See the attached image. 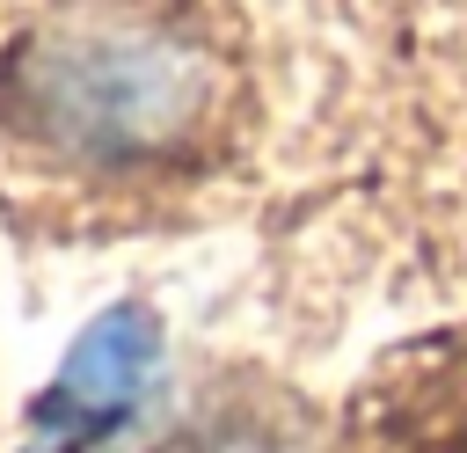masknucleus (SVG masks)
Returning a JSON list of instances; mask_svg holds the SVG:
<instances>
[{
  "label": "nucleus",
  "instance_id": "f03ea898",
  "mask_svg": "<svg viewBox=\"0 0 467 453\" xmlns=\"http://www.w3.org/2000/svg\"><path fill=\"white\" fill-rule=\"evenodd\" d=\"M153 373H161V321L139 300L102 307L29 409V453H109V438L139 416Z\"/></svg>",
  "mask_w": 467,
  "mask_h": 453
},
{
  "label": "nucleus",
  "instance_id": "f257e3e1",
  "mask_svg": "<svg viewBox=\"0 0 467 453\" xmlns=\"http://www.w3.org/2000/svg\"><path fill=\"white\" fill-rule=\"evenodd\" d=\"M204 58L131 22H58L22 58L29 124L73 153H153L204 117Z\"/></svg>",
  "mask_w": 467,
  "mask_h": 453
},
{
  "label": "nucleus",
  "instance_id": "7ed1b4c3",
  "mask_svg": "<svg viewBox=\"0 0 467 453\" xmlns=\"http://www.w3.org/2000/svg\"><path fill=\"white\" fill-rule=\"evenodd\" d=\"M350 453H467V336L423 358L387 402L358 424Z\"/></svg>",
  "mask_w": 467,
  "mask_h": 453
}]
</instances>
